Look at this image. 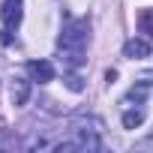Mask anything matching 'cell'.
<instances>
[{"label":"cell","instance_id":"ba28073f","mask_svg":"<svg viewBox=\"0 0 153 153\" xmlns=\"http://www.w3.org/2000/svg\"><path fill=\"white\" fill-rule=\"evenodd\" d=\"M138 27H141L144 36L153 39V9H141V15H138Z\"/></svg>","mask_w":153,"mask_h":153},{"label":"cell","instance_id":"3957f363","mask_svg":"<svg viewBox=\"0 0 153 153\" xmlns=\"http://www.w3.org/2000/svg\"><path fill=\"white\" fill-rule=\"evenodd\" d=\"M0 18H3V30H18L21 18H24V0H3V9H0Z\"/></svg>","mask_w":153,"mask_h":153},{"label":"cell","instance_id":"6da1fadb","mask_svg":"<svg viewBox=\"0 0 153 153\" xmlns=\"http://www.w3.org/2000/svg\"><path fill=\"white\" fill-rule=\"evenodd\" d=\"M87 45H90V18H72L63 24V33L57 39L60 57L66 66L78 69L87 60Z\"/></svg>","mask_w":153,"mask_h":153},{"label":"cell","instance_id":"8992f818","mask_svg":"<svg viewBox=\"0 0 153 153\" xmlns=\"http://www.w3.org/2000/svg\"><path fill=\"white\" fill-rule=\"evenodd\" d=\"M9 96H12V105H24V102L30 99V81H27V78H12Z\"/></svg>","mask_w":153,"mask_h":153},{"label":"cell","instance_id":"9c48e42d","mask_svg":"<svg viewBox=\"0 0 153 153\" xmlns=\"http://www.w3.org/2000/svg\"><path fill=\"white\" fill-rule=\"evenodd\" d=\"M66 87H69V90H75V93H81V90H84V81H81L75 72H69V75H66Z\"/></svg>","mask_w":153,"mask_h":153},{"label":"cell","instance_id":"52a82bcc","mask_svg":"<svg viewBox=\"0 0 153 153\" xmlns=\"http://www.w3.org/2000/svg\"><path fill=\"white\" fill-rule=\"evenodd\" d=\"M144 123V108H129L123 111V129H138Z\"/></svg>","mask_w":153,"mask_h":153},{"label":"cell","instance_id":"7a4b0ae2","mask_svg":"<svg viewBox=\"0 0 153 153\" xmlns=\"http://www.w3.org/2000/svg\"><path fill=\"white\" fill-rule=\"evenodd\" d=\"M57 150H102V120L75 114L69 120V141H60Z\"/></svg>","mask_w":153,"mask_h":153},{"label":"cell","instance_id":"5b68a950","mask_svg":"<svg viewBox=\"0 0 153 153\" xmlns=\"http://www.w3.org/2000/svg\"><path fill=\"white\" fill-rule=\"evenodd\" d=\"M150 42L147 39H126V45H123V57H129V60H144V57H150Z\"/></svg>","mask_w":153,"mask_h":153},{"label":"cell","instance_id":"277c9868","mask_svg":"<svg viewBox=\"0 0 153 153\" xmlns=\"http://www.w3.org/2000/svg\"><path fill=\"white\" fill-rule=\"evenodd\" d=\"M27 72H30V81H36V84L54 81V66H51V60H30V63H27Z\"/></svg>","mask_w":153,"mask_h":153}]
</instances>
